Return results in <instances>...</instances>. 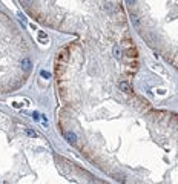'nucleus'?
Returning a JSON list of instances; mask_svg holds the SVG:
<instances>
[{
    "instance_id": "f257e3e1",
    "label": "nucleus",
    "mask_w": 178,
    "mask_h": 184,
    "mask_svg": "<svg viewBox=\"0 0 178 184\" xmlns=\"http://www.w3.org/2000/svg\"><path fill=\"white\" fill-rule=\"evenodd\" d=\"M63 137H65V140H66V141H69L71 144H75V143H77V135H75L74 132L66 131V132L63 134Z\"/></svg>"
},
{
    "instance_id": "f03ea898",
    "label": "nucleus",
    "mask_w": 178,
    "mask_h": 184,
    "mask_svg": "<svg viewBox=\"0 0 178 184\" xmlns=\"http://www.w3.org/2000/svg\"><path fill=\"white\" fill-rule=\"evenodd\" d=\"M118 88L124 92V94H132V88L129 86V83H126V81H120Z\"/></svg>"
},
{
    "instance_id": "7ed1b4c3",
    "label": "nucleus",
    "mask_w": 178,
    "mask_h": 184,
    "mask_svg": "<svg viewBox=\"0 0 178 184\" xmlns=\"http://www.w3.org/2000/svg\"><path fill=\"white\" fill-rule=\"evenodd\" d=\"M37 37H39V42H40V43H43V45H46V43L49 42V39H48V35H46V34H44L43 31H39V35H37Z\"/></svg>"
},
{
    "instance_id": "20e7f679",
    "label": "nucleus",
    "mask_w": 178,
    "mask_h": 184,
    "mask_svg": "<svg viewBox=\"0 0 178 184\" xmlns=\"http://www.w3.org/2000/svg\"><path fill=\"white\" fill-rule=\"evenodd\" d=\"M22 68L25 69V71H29L32 66H31V60L29 58H23L22 60Z\"/></svg>"
},
{
    "instance_id": "39448f33",
    "label": "nucleus",
    "mask_w": 178,
    "mask_h": 184,
    "mask_svg": "<svg viewBox=\"0 0 178 184\" xmlns=\"http://www.w3.org/2000/svg\"><path fill=\"white\" fill-rule=\"evenodd\" d=\"M114 55H115L117 58L121 57V49H120V46H118V45H117V46H114Z\"/></svg>"
},
{
    "instance_id": "423d86ee",
    "label": "nucleus",
    "mask_w": 178,
    "mask_h": 184,
    "mask_svg": "<svg viewBox=\"0 0 178 184\" xmlns=\"http://www.w3.org/2000/svg\"><path fill=\"white\" fill-rule=\"evenodd\" d=\"M40 75H42L43 78H51V74L46 72V71H42V72H40Z\"/></svg>"
},
{
    "instance_id": "0eeeda50",
    "label": "nucleus",
    "mask_w": 178,
    "mask_h": 184,
    "mask_svg": "<svg viewBox=\"0 0 178 184\" xmlns=\"http://www.w3.org/2000/svg\"><path fill=\"white\" fill-rule=\"evenodd\" d=\"M26 134H28L29 137H37V132H35V131H31V129H26Z\"/></svg>"
},
{
    "instance_id": "6e6552de",
    "label": "nucleus",
    "mask_w": 178,
    "mask_h": 184,
    "mask_svg": "<svg viewBox=\"0 0 178 184\" xmlns=\"http://www.w3.org/2000/svg\"><path fill=\"white\" fill-rule=\"evenodd\" d=\"M32 117H34V120H39V118H40L39 112H34V115H32Z\"/></svg>"
},
{
    "instance_id": "1a4fd4ad",
    "label": "nucleus",
    "mask_w": 178,
    "mask_h": 184,
    "mask_svg": "<svg viewBox=\"0 0 178 184\" xmlns=\"http://www.w3.org/2000/svg\"><path fill=\"white\" fill-rule=\"evenodd\" d=\"M19 18H20V20H22V22H23V23H25V22H26V18H25V17H23V15H22V14H20V12H19Z\"/></svg>"
}]
</instances>
